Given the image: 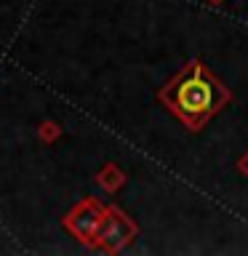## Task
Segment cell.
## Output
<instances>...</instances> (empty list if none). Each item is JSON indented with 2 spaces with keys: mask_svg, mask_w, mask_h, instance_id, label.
Segmentation results:
<instances>
[{
  "mask_svg": "<svg viewBox=\"0 0 248 256\" xmlns=\"http://www.w3.org/2000/svg\"><path fill=\"white\" fill-rule=\"evenodd\" d=\"M222 102H224V91L211 78H206L200 67H195L192 75L179 80V86L174 88V104L184 115H208Z\"/></svg>",
  "mask_w": 248,
  "mask_h": 256,
  "instance_id": "obj_1",
  "label": "cell"
}]
</instances>
